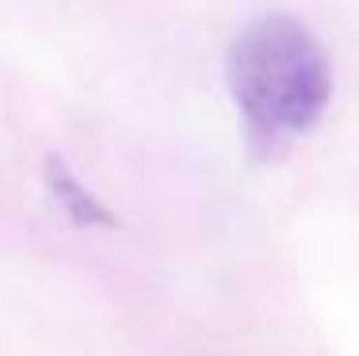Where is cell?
Returning a JSON list of instances; mask_svg holds the SVG:
<instances>
[{
    "instance_id": "1",
    "label": "cell",
    "mask_w": 359,
    "mask_h": 356,
    "mask_svg": "<svg viewBox=\"0 0 359 356\" xmlns=\"http://www.w3.org/2000/svg\"><path fill=\"white\" fill-rule=\"evenodd\" d=\"M229 96L260 157L287 150L321 123L332 100V65L310 27L271 12L249 20L229 42Z\"/></svg>"
},
{
    "instance_id": "2",
    "label": "cell",
    "mask_w": 359,
    "mask_h": 356,
    "mask_svg": "<svg viewBox=\"0 0 359 356\" xmlns=\"http://www.w3.org/2000/svg\"><path fill=\"white\" fill-rule=\"evenodd\" d=\"M42 184H46L50 199L65 211V218H69L73 226H104V230L115 226V215H111L104 203L96 199V192L65 165V157L50 154L42 161Z\"/></svg>"
}]
</instances>
